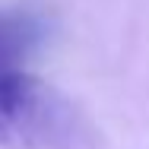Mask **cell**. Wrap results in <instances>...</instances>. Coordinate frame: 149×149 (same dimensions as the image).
Returning <instances> with one entry per match:
<instances>
[{
    "instance_id": "cell-1",
    "label": "cell",
    "mask_w": 149,
    "mask_h": 149,
    "mask_svg": "<svg viewBox=\"0 0 149 149\" xmlns=\"http://www.w3.org/2000/svg\"><path fill=\"white\" fill-rule=\"evenodd\" d=\"M86 140L73 102L22 70L0 73V149H79Z\"/></svg>"
},
{
    "instance_id": "cell-2",
    "label": "cell",
    "mask_w": 149,
    "mask_h": 149,
    "mask_svg": "<svg viewBox=\"0 0 149 149\" xmlns=\"http://www.w3.org/2000/svg\"><path fill=\"white\" fill-rule=\"evenodd\" d=\"M48 16L35 6H0V73L19 70L45 45Z\"/></svg>"
}]
</instances>
